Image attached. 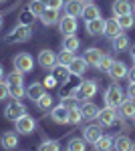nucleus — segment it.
<instances>
[{"label": "nucleus", "mask_w": 135, "mask_h": 151, "mask_svg": "<svg viewBox=\"0 0 135 151\" xmlns=\"http://www.w3.org/2000/svg\"><path fill=\"white\" fill-rule=\"evenodd\" d=\"M30 36H32V26L18 24V26H14L10 32L4 36V40H6V42H10V45H20V42L30 40Z\"/></svg>", "instance_id": "1"}, {"label": "nucleus", "mask_w": 135, "mask_h": 151, "mask_svg": "<svg viewBox=\"0 0 135 151\" xmlns=\"http://www.w3.org/2000/svg\"><path fill=\"white\" fill-rule=\"evenodd\" d=\"M125 101L123 97V89H121V85L119 83H113L107 87V91H105V103L107 107H115V109H119V105Z\"/></svg>", "instance_id": "2"}, {"label": "nucleus", "mask_w": 135, "mask_h": 151, "mask_svg": "<svg viewBox=\"0 0 135 151\" xmlns=\"http://www.w3.org/2000/svg\"><path fill=\"white\" fill-rule=\"evenodd\" d=\"M97 81H83L77 85V91H75V97L79 99V101H87L91 97H95L97 95Z\"/></svg>", "instance_id": "3"}, {"label": "nucleus", "mask_w": 135, "mask_h": 151, "mask_svg": "<svg viewBox=\"0 0 135 151\" xmlns=\"http://www.w3.org/2000/svg\"><path fill=\"white\" fill-rule=\"evenodd\" d=\"M117 119H119V111L115 107H103L99 111V117H97L101 127H113L117 123Z\"/></svg>", "instance_id": "4"}, {"label": "nucleus", "mask_w": 135, "mask_h": 151, "mask_svg": "<svg viewBox=\"0 0 135 151\" xmlns=\"http://www.w3.org/2000/svg\"><path fill=\"white\" fill-rule=\"evenodd\" d=\"M22 115H26V107L18 99H12L10 103L6 105V109H4V117L10 119V121H16V119H20Z\"/></svg>", "instance_id": "5"}, {"label": "nucleus", "mask_w": 135, "mask_h": 151, "mask_svg": "<svg viewBox=\"0 0 135 151\" xmlns=\"http://www.w3.org/2000/svg\"><path fill=\"white\" fill-rule=\"evenodd\" d=\"M14 69L16 70H20V73H30V70L34 69V58L28 55V52H18L16 57H14Z\"/></svg>", "instance_id": "6"}, {"label": "nucleus", "mask_w": 135, "mask_h": 151, "mask_svg": "<svg viewBox=\"0 0 135 151\" xmlns=\"http://www.w3.org/2000/svg\"><path fill=\"white\" fill-rule=\"evenodd\" d=\"M14 129L16 133H22V135H30L34 129H36V121L30 115H22L20 119L14 121Z\"/></svg>", "instance_id": "7"}, {"label": "nucleus", "mask_w": 135, "mask_h": 151, "mask_svg": "<svg viewBox=\"0 0 135 151\" xmlns=\"http://www.w3.org/2000/svg\"><path fill=\"white\" fill-rule=\"evenodd\" d=\"M48 117H51V121H53V123L67 125V123H69V109L61 103V105H56V107H53V109H51Z\"/></svg>", "instance_id": "8"}, {"label": "nucleus", "mask_w": 135, "mask_h": 151, "mask_svg": "<svg viewBox=\"0 0 135 151\" xmlns=\"http://www.w3.org/2000/svg\"><path fill=\"white\" fill-rule=\"evenodd\" d=\"M58 28H61V32H63L65 36L75 35V32H77V28H79L77 18H73V16H69V14L61 16V20H58Z\"/></svg>", "instance_id": "9"}, {"label": "nucleus", "mask_w": 135, "mask_h": 151, "mask_svg": "<svg viewBox=\"0 0 135 151\" xmlns=\"http://www.w3.org/2000/svg\"><path fill=\"white\" fill-rule=\"evenodd\" d=\"M103 137V127L101 125H85L83 127V139L87 143H97Z\"/></svg>", "instance_id": "10"}, {"label": "nucleus", "mask_w": 135, "mask_h": 151, "mask_svg": "<svg viewBox=\"0 0 135 151\" xmlns=\"http://www.w3.org/2000/svg\"><path fill=\"white\" fill-rule=\"evenodd\" d=\"M113 16L119 18V16H125V14H133V4L129 0H113Z\"/></svg>", "instance_id": "11"}, {"label": "nucleus", "mask_w": 135, "mask_h": 151, "mask_svg": "<svg viewBox=\"0 0 135 151\" xmlns=\"http://www.w3.org/2000/svg\"><path fill=\"white\" fill-rule=\"evenodd\" d=\"M38 65H40L43 69H53L56 65V55L51 48H43V50L38 52Z\"/></svg>", "instance_id": "12"}, {"label": "nucleus", "mask_w": 135, "mask_h": 151, "mask_svg": "<svg viewBox=\"0 0 135 151\" xmlns=\"http://www.w3.org/2000/svg\"><path fill=\"white\" fill-rule=\"evenodd\" d=\"M127 73H129L127 65H125V63H121V60H115L107 75L111 77V81H121V79H125V77H127Z\"/></svg>", "instance_id": "13"}, {"label": "nucleus", "mask_w": 135, "mask_h": 151, "mask_svg": "<svg viewBox=\"0 0 135 151\" xmlns=\"http://www.w3.org/2000/svg\"><path fill=\"white\" fill-rule=\"evenodd\" d=\"M87 60L83 57H75L73 60H71V65H69V70H71V75L73 77H83L85 75V70H87Z\"/></svg>", "instance_id": "14"}, {"label": "nucleus", "mask_w": 135, "mask_h": 151, "mask_svg": "<svg viewBox=\"0 0 135 151\" xmlns=\"http://www.w3.org/2000/svg\"><path fill=\"white\" fill-rule=\"evenodd\" d=\"M85 30H87L91 36L103 35V32H105V20H103L101 16L95 18V20H89V22H85Z\"/></svg>", "instance_id": "15"}, {"label": "nucleus", "mask_w": 135, "mask_h": 151, "mask_svg": "<svg viewBox=\"0 0 135 151\" xmlns=\"http://www.w3.org/2000/svg\"><path fill=\"white\" fill-rule=\"evenodd\" d=\"M99 107L93 103V101H85V103L81 105V113H83V119H87V121H93V119H97L99 117Z\"/></svg>", "instance_id": "16"}, {"label": "nucleus", "mask_w": 135, "mask_h": 151, "mask_svg": "<svg viewBox=\"0 0 135 151\" xmlns=\"http://www.w3.org/2000/svg\"><path fill=\"white\" fill-rule=\"evenodd\" d=\"M83 6H85V2H83V0H67L63 8H65V12H67L69 16L77 18V16L83 14Z\"/></svg>", "instance_id": "17"}, {"label": "nucleus", "mask_w": 135, "mask_h": 151, "mask_svg": "<svg viewBox=\"0 0 135 151\" xmlns=\"http://www.w3.org/2000/svg\"><path fill=\"white\" fill-rule=\"evenodd\" d=\"M119 115L121 119H135V101L133 99H125L123 103L119 105Z\"/></svg>", "instance_id": "18"}, {"label": "nucleus", "mask_w": 135, "mask_h": 151, "mask_svg": "<svg viewBox=\"0 0 135 151\" xmlns=\"http://www.w3.org/2000/svg\"><path fill=\"white\" fill-rule=\"evenodd\" d=\"M0 145H2L4 149H14V147L18 145V133H16V131H6V133H2Z\"/></svg>", "instance_id": "19"}, {"label": "nucleus", "mask_w": 135, "mask_h": 151, "mask_svg": "<svg viewBox=\"0 0 135 151\" xmlns=\"http://www.w3.org/2000/svg\"><path fill=\"white\" fill-rule=\"evenodd\" d=\"M133 147V141L129 139L127 135H117L113 137V149L115 151H131Z\"/></svg>", "instance_id": "20"}, {"label": "nucleus", "mask_w": 135, "mask_h": 151, "mask_svg": "<svg viewBox=\"0 0 135 151\" xmlns=\"http://www.w3.org/2000/svg\"><path fill=\"white\" fill-rule=\"evenodd\" d=\"M83 18H85V22H89V20H95V18H99L101 16V10H99V6L97 4H93V2H87L85 6H83V14H81Z\"/></svg>", "instance_id": "21"}, {"label": "nucleus", "mask_w": 135, "mask_h": 151, "mask_svg": "<svg viewBox=\"0 0 135 151\" xmlns=\"http://www.w3.org/2000/svg\"><path fill=\"white\" fill-rule=\"evenodd\" d=\"M101 57H103V52L99 50V48H95V47L87 48V50H85V55H83V58L87 60V65H89V67H97V65H99V60H101Z\"/></svg>", "instance_id": "22"}, {"label": "nucleus", "mask_w": 135, "mask_h": 151, "mask_svg": "<svg viewBox=\"0 0 135 151\" xmlns=\"http://www.w3.org/2000/svg\"><path fill=\"white\" fill-rule=\"evenodd\" d=\"M105 36H109V38H113V36L121 35V26H119V20L117 18H107L105 20V32H103Z\"/></svg>", "instance_id": "23"}, {"label": "nucleus", "mask_w": 135, "mask_h": 151, "mask_svg": "<svg viewBox=\"0 0 135 151\" xmlns=\"http://www.w3.org/2000/svg\"><path fill=\"white\" fill-rule=\"evenodd\" d=\"M111 47L113 50H117V52H121V50H127L129 48V36L127 35H117V36H113L111 38Z\"/></svg>", "instance_id": "24"}, {"label": "nucleus", "mask_w": 135, "mask_h": 151, "mask_svg": "<svg viewBox=\"0 0 135 151\" xmlns=\"http://www.w3.org/2000/svg\"><path fill=\"white\" fill-rule=\"evenodd\" d=\"M51 75H53L58 83H67L69 79H71V70H69V67H65V65H55Z\"/></svg>", "instance_id": "25"}, {"label": "nucleus", "mask_w": 135, "mask_h": 151, "mask_svg": "<svg viewBox=\"0 0 135 151\" xmlns=\"http://www.w3.org/2000/svg\"><path fill=\"white\" fill-rule=\"evenodd\" d=\"M45 89H46V87L43 85V83H32V85L26 89V95H28V99H30V101L36 103V101L45 95Z\"/></svg>", "instance_id": "26"}, {"label": "nucleus", "mask_w": 135, "mask_h": 151, "mask_svg": "<svg viewBox=\"0 0 135 151\" xmlns=\"http://www.w3.org/2000/svg\"><path fill=\"white\" fill-rule=\"evenodd\" d=\"M38 18H40V22L45 24V26H53L55 22L61 20V18H58V10H53V8H45V12H43Z\"/></svg>", "instance_id": "27"}, {"label": "nucleus", "mask_w": 135, "mask_h": 151, "mask_svg": "<svg viewBox=\"0 0 135 151\" xmlns=\"http://www.w3.org/2000/svg\"><path fill=\"white\" fill-rule=\"evenodd\" d=\"M79 47H81V40H79L77 35H69V36L63 38V48H65V50H73V52H75Z\"/></svg>", "instance_id": "28"}, {"label": "nucleus", "mask_w": 135, "mask_h": 151, "mask_svg": "<svg viewBox=\"0 0 135 151\" xmlns=\"http://www.w3.org/2000/svg\"><path fill=\"white\" fill-rule=\"evenodd\" d=\"M93 147H95V151H111L113 149V137L103 135L97 143H93Z\"/></svg>", "instance_id": "29"}, {"label": "nucleus", "mask_w": 135, "mask_h": 151, "mask_svg": "<svg viewBox=\"0 0 135 151\" xmlns=\"http://www.w3.org/2000/svg\"><path fill=\"white\" fill-rule=\"evenodd\" d=\"M67 149L69 151H87V141L83 137H71Z\"/></svg>", "instance_id": "30"}, {"label": "nucleus", "mask_w": 135, "mask_h": 151, "mask_svg": "<svg viewBox=\"0 0 135 151\" xmlns=\"http://www.w3.org/2000/svg\"><path fill=\"white\" fill-rule=\"evenodd\" d=\"M73 58H75V52H73V50H65V48H63V50L56 55V65H65V67H69Z\"/></svg>", "instance_id": "31"}, {"label": "nucleus", "mask_w": 135, "mask_h": 151, "mask_svg": "<svg viewBox=\"0 0 135 151\" xmlns=\"http://www.w3.org/2000/svg\"><path fill=\"white\" fill-rule=\"evenodd\" d=\"M34 20H36V16L32 14V10H30V8H24V10L20 12V16H18V24H26V26H32Z\"/></svg>", "instance_id": "32"}, {"label": "nucleus", "mask_w": 135, "mask_h": 151, "mask_svg": "<svg viewBox=\"0 0 135 151\" xmlns=\"http://www.w3.org/2000/svg\"><path fill=\"white\" fill-rule=\"evenodd\" d=\"M34 105H36L40 111H51V109H53V97H51L48 93H45Z\"/></svg>", "instance_id": "33"}, {"label": "nucleus", "mask_w": 135, "mask_h": 151, "mask_svg": "<svg viewBox=\"0 0 135 151\" xmlns=\"http://www.w3.org/2000/svg\"><path fill=\"white\" fill-rule=\"evenodd\" d=\"M6 83L8 85H22L24 83V73H20V70H12V73H8L6 75Z\"/></svg>", "instance_id": "34"}, {"label": "nucleus", "mask_w": 135, "mask_h": 151, "mask_svg": "<svg viewBox=\"0 0 135 151\" xmlns=\"http://www.w3.org/2000/svg\"><path fill=\"white\" fill-rule=\"evenodd\" d=\"M117 20H119V26H121V30H129V28H133V26H135V16H133V14H125V16H119Z\"/></svg>", "instance_id": "35"}, {"label": "nucleus", "mask_w": 135, "mask_h": 151, "mask_svg": "<svg viewBox=\"0 0 135 151\" xmlns=\"http://www.w3.org/2000/svg\"><path fill=\"white\" fill-rule=\"evenodd\" d=\"M69 123L71 125H81L83 123V113H81V107H75L69 111Z\"/></svg>", "instance_id": "36"}, {"label": "nucleus", "mask_w": 135, "mask_h": 151, "mask_svg": "<svg viewBox=\"0 0 135 151\" xmlns=\"http://www.w3.org/2000/svg\"><path fill=\"white\" fill-rule=\"evenodd\" d=\"M113 63H115V58L111 55H103L101 60H99V65H97V69H101L103 73H109V69L113 67Z\"/></svg>", "instance_id": "37"}, {"label": "nucleus", "mask_w": 135, "mask_h": 151, "mask_svg": "<svg viewBox=\"0 0 135 151\" xmlns=\"http://www.w3.org/2000/svg\"><path fill=\"white\" fill-rule=\"evenodd\" d=\"M38 151H61V147H58V141L45 139L40 145H38Z\"/></svg>", "instance_id": "38"}, {"label": "nucleus", "mask_w": 135, "mask_h": 151, "mask_svg": "<svg viewBox=\"0 0 135 151\" xmlns=\"http://www.w3.org/2000/svg\"><path fill=\"white\" fill-rule=\"evenodd\" d=\"M26 95V89H24V83L22 85H10V97L12 99H18L20 101V97Z\"/></svg>", "instance_id": "39"}, {"label": "nucleus", "mask_w": 135, "mask_h": 151, "mask_svg": "<svg viewBox=\"0 0 135 151\" xmlns=\"http://www.w3.org/2000/svg\"><path fill=\"white\" fill-rule=\"evenodd\" d=\"M28 8L32 10V14L38 18L43 12H45V8H46V4H43V2H38V0H30V4H28Z\"/></svg>", "instance_id": "40"}, {"label": "nucleus", "mask_w": 135, "mask_h": 151, "mask_svg": "<svg viewBox=\"0 0 135 151\" xmlns=\"http://www.w3.org/2000/svg\"><path fill=\"white\" fill-rule=\"evenodd\" d=\"M63 105L67 107L69 111H71V109H75V107H81V105H79V99H77L75 95H69V97H63Z\"/></svg>", "instance_id": "41"}, {"label": "nucleus", "mask_w": 135, "mask_h": 151, "mask_svg": "<svg viewBox=\"0 0 135 151\" xmlns=\"http://www.w3.org/2000/svg\"><path fill=\"white\" fill-rule=\"evenodd\" d=\"M6 97H10V85L6 81H0V101H4Z\"/></svg>", "instance_id": "42"}, {"label": "nucleus", "mask_w": 135, "mask_h": 151, "mask_svg": "<svg viewBox=\"0 0 135 151\" xmlns=\"http://www.w3.org/2000/svg\"><path fill=\"white\" fill-rule=\"evenodd\" d=\"M65 6V0H48L46 2V8H53V10H61Z\"/></svg>", "instance_id": "43"}, {"label": "nucleus", "mask_w": 135, "mask_h": 151, "mask_svg": "<svg viewBox=\"0 0 135 151\" xmlns=\"http://www.w3.org/2000/svg\"><path fill=\"white\" fill-rule=\"evenodd\" d=\"M56 83H58V81H56L55 77H53V75H48V77L45 79V83H43V85H45L46 89H53V87H56Z\"/></svg>", "instance_id": "44"}, {"label": "nucleus", "mask_w": 135, "mask_h": 151, "mask_svg": "<svg viewBox=\"0 0 135 151\" xmlns=\"http://www.w3.org/2000/svg\"><path fill=\"white\" fill-rule=\"evenodd\" d=\"M127 97L135 101V83H129V87H127Z\"/></svg>", "instance_id": "45"}, {"label": "nucleus", "mask_w": 135, "mask_h": 151, "mask_svg": "<svg viewBox=\"0 0 135 151\" xmlns=\"http://www.w3.org/2000/svg\"><path fill=\"white\" fill-rule=\"evenodd\" d=\"M127 77H129V83H135V65L129 69V73H127Z\"/></svg>", "instance_id": "46"}, {"label": "nucleus", "mask_w": 135, "mask_h": 151, "mask_svg": "<svg viewBox=\"0 0 135 151\" xmlns=\"http://www.w3.org/2000/svg\"><path fill=\"white\" fill-rule=\"evenodd\" d=\"M129 52H131V60H133V63H135V45H133V47H131V48H129Z\"/></svg>", "instance_id": "47"}, {"label": "nucleus", "mask_w": 135, "mask_h": 151, "mask_svg": "<svg viewBox=\"0 0 135 151\" xmlns=\"http://www.w3.org/2000/svg\"><path fill=\"white\" fill-rule=\"evenodd\" d=\"M2 77H4V69H2V65H0V81H2Z\"/></svg>", "instance_id": "48"}, {"label": "nucleus", "mask_w": 135, "mask_h": 151, "mask_svg": "<svg viewBox=\"0 0 135 151\" xmlns=\"http://www.w3.org/2000/svg\"><path fill=\"white\" fill-rule=\"evenodd\" d=\"M2 22H4V20H2V14H0V28H2Z\"/></svg>", "instance_id": "49"}, {"label": "nucleus", "mask_w": 135, "mask_h": 151, "mask_svg": "<svg viewBox=\"0 0 135 151\" xmlns=\"http://www.w3.org/2000/svg\"><path fill=\"white\" fill-rule=\"evenodd\" d=\"M38 2H43V4H46V2H48V0H38Z\"/></svg>", "instance_id": "50"}, {"label": "nucleus", "mask_w": 135, "mask_h": 151, "mask_svg": "<svg viewBox=\"0 0 135 151\" xmlns=\"http://www.w3.org/2000/svg\"><path fill=\"white\" fill-rule=\"evenodd\" d=\"M83 2H85V4H87V2H93V0H83Z\"/></svg>", "instance_id": "51"}, {"label": "nucleus", "mask_w": 135, "mask_h": 151, "mask_svg": "<svg viewBox=\"0 0 135 151\" xmlns=\"http://www.w3.org/2000/svg\"><path fill=\"white\" fill-rule=\"evenodd\" d=\"M131 151H135V143H133V147H131Z\"/></svg>", "instance_id": "52"}, {"label": "nucleus", "mask_w": 135, "mask_h": 151, "mask_svg": "<svg viewBox=\"0 0 135 151\" xmlns=\"http://www.w3.org/2000/svg\"><path fill=\"white\" fill-rule=\"evenodd\" d=\"M133 12H135V6H133Z\"/></svg>", "instance_id": "53"}, {"label": "nucleus", "mask_w": 135, "mask_h": 151, "mask_svg": "<svg viewBox=\"0 0 135 151\" xmlns=\"http://www.w3.org/2000/svg\"><path fill=\"white\" fill-rule=\"evenodd\" d=\"M0 2H4V0H0Z\"/></svg>", "instance_id": "54"}, {"label": "nucleus", "mask_w": 135, "mask_h": 151, "mask_svg": "<svg viewBox=\"0 0 135 151\" xmlns=\"http://www.w3.org/2000/svg\"><path fill=\"white\" fill-rule=\"evenodd\" d=\"M67 151H69V149H67Z\"/></svg>", "instance_id": "55"}]
</instances>
